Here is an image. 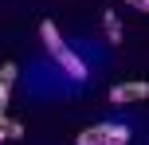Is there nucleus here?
Here are the masks:
<instances>
[{
    "label": "nucleus",
    "mask_w": 149,
    "mask_h": 145,
    "mask_svg": "<svg viewBox=\"0 0 149 145\" xmlns=\"http://www.w3.org/2000/svg\"><path fill=\"white\" fill-rule=\"evenodd\" d=\"M102 28H106V35H110V43H122V20L114 12H102Z\"/></svg>",
    "instance_id": "4"
},
{
    "label": "nucleus",
    "mask_w": 149,
    "mask_h": 145,
    "mask_svg": "<svg viewBox=\"0 0 149 145\" xmlns=\"http://www.w3.org/2000/svg\"><path fill=\"white\" fill-rule=\"evenodd\" d=\"M106 130H110V126H90V130L79 133L74 145H106Z\"/></svg>",
    "instance_id": "3"
},
{
    "label": "nucleus",
    "mask_w": 149,
    "mask_h": 145,
    "mask_svg": "<svg viewBox=\"0 0 149 145\" xmlns=\"http://www.w3.org/2000/svg\"><path fill=\"white\" fill-rule=\"evenodd\" d=\"M4 102H8V86L0 83V106H4Z\"/></svg>",
    "instance_id": "7"
},
{
    "label": "nucleus",
    "mask_w": 149,
    "mask_h": 145,
    "mask_svg": "<svg viewBox=\"0 0 149 145\" xmlns=\"http://www.w3.org/2000/svg\"><path fill=\"white\" fill-rule=\"evenodd\" d=\"M0 83H16V67H12V63H4V67H0Z\"/></svg>",
    "instance_id": "6"
},
{
    "label": "nucleus",
    "mask_w": 149,
    "mask_h": 145,
    "mask_svg": "<svg viewBox=\"0 0 149 145\" xmlns=\"http://www.w3.org/2000/svg\"><path fill=\"white\" fill-rule=\"evenodd\" d=\"M126 141H130L126 126H110V130H106V145H126Z\"/></svg>",
    "instance_id": "5"
},
{
    "label": "nucleus",
    "mask_w": 149,
    "mask_h": 145,
    "mask_svg": "<svg viewBox=\"0 0 149 145\" xmlns=\"http://www.w3.org/2000/svg\"><path fill=\"white\" fill-rule=\"evenodd\" d=\"M126 4H134V8H149V0H126Z\"/></svg>",
    "instance_id": "8"
},
{
    "label": "nucleus",
    "mask_w": 149,
    "mask_h": 145,
    "mask_svg": "<svg viewBox=\"0 0 149 145\" xmlns=\"http://www.w3.org/2000/svg\"><path fill=\"white\" fill-rule=\"evenodd\" d=\"M4 122H8V118H4V114H0V137H4Z\"/></svg>",
    "instance_id": "9"
},
{
    "label": "nucleus",
    "mask_w": 149,
    "mask_h": 145,
    "mask_svg": "<svg viewBox=\"0 0 149 145\" xmlns=\"http://www.w3.org/2000/svg\"><path fill=\"white\" fill-rule=\"evenodd\" d=\"M39 35H43V47H47V55H51V59L59 63V67L67 71L71 78H79V83H82V78H86V67H82V59H79V55L71 51L67 43H63L59 28H55L51 20H43V24H39Z\"/></svg>",
    "instance_id": "1"
},
{
    "label": "nucleus",
    "mask_w": 149,
    "mask_h": 145,
    "mask_svg": "<svg viewBox=\"0 0 149 145\" xmlns=\"http://www.w3.org/2000/svg\"><path fill=\"white\" fill-rule=\"evenodd\" d=\"M145 94H149V83H122L110 90V102H134V98L141 102Z\"/></svg>",
    "instance_id": "2"
}]
</instances>
